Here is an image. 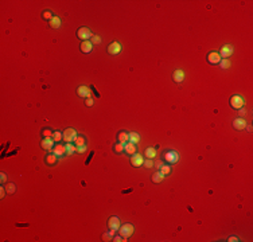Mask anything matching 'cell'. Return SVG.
Returning a JSON list of instances; mask_svg holds the SVG:
<instances>
[{
    "mask_svg": "<svg viewBox=\"0 0 253 242\" xmlns=\"http://www.w3.org/2000/svg\"><path fill=\"white\" fill-rule=\"evenodd\" d=\"M163 159L167 164H175V163H178V160H179V153H178L177 151H167V152L164 153Z\"/></svg>",
    "mask_w": 253,
    "mask_h": 242,
    "instance_id": "1",
    "label": "cell"
},
{
    "mask_svg": "<svg viewBox=\"0 0 253 242\" xmlns=\"http://www.w3.org/2000/svg\"><path fill=\"white\" fill-rule=\"evenodd\" d=\"M119 233H120V236L123 237V238H125V239L129 238L133 233V225H131V223H124L123 226H120Z\"/></svg>",
    "mask_w": 253,
    "mask_h": 242,
    "instance_id": "2",
    "label": "cell"
},
{
    "mask_svg": "<svg viewBox=\"0 0 253 242\" xmlns=\"http://www.w3.org/2000/svg\"><path fill=\"white\" fill-rule=\"evenodd\" d=\"M92 35H93V34L90 32V30L88 27H81V28H78V31H77V37L80 38L82 42L89 40L90 38H92Z\"/></svg>",
    "mask_w": 253,
    "mask_h": 242,
    "instance_id": "3",
    "label": "cell"
},
{
    "mask_svg": "<svg viewBox=\"0 0 253 242\" xmlns=\"http://www.w3.org/2000/svg\"><path fill=\"white\" fill-rule=\"evenodd\" d=\"M77 137V131L73 128H67L65 132H63V140L66 143H74V140Z\"/></svg>",
    "mask_w": 253,
    "mask_h": 242,
    "instance_id": "4",
    "label": "cell"
},
{
    "mask_svg": "<svg viewBox=\"0 0 253 242\" xmlns=\"http://www.w3.org/2000/svg\"><path fill=\"white\" fill-rule=\"evenodd\" d=\"M244 104H245V101H244V98L241 96H233L230 98V106L234 108V109H241L244 106Z\"/></svg>",
    "mask_w": 253,
    "mask_h": 242,
    "instance_id": "5",
    "label": "cell"
},
{
    "mask_svg": "<svg viewBox=\"0 0 253 242\" xmlns=\"http://www.w3.org/2000/svg\"><path fill=\"white\" fill-rule=\"evenodd\" d=\"M42 148L46 149V151H53V148L55 147V141L53 140V137H45L40 143Z\"/></svg>",
    "mask_w": 253,
    "mask_h": 242,
    "instance_id": "6",
    "label": "cell"
},
{
    "mask_svg": "<svg viewBox=\"0 0 253 242\" xmlns=\"http://www.w3.org/2000/svg\"><path fill=\"white\" fill-rule=\"evenodd\" d=\"M218 54H220L221 58H223V59H228V58H229V56H232V54H233V47L230 46V44L222 46V49H221V51Z\"/></svg>",
    "mask_w": 253,
    "mask_h": 242,
    "instance_id": "7",
    "label": "cell"
},
{
    "mask_svg": "<svg viewBox=\"0 0 253 242\" xmlns=\"http://www.w3.org/2000/svg\"><path fill=\"white\" fill-rule=\"evenodd\" d=\"M120 219L117 218V217H110L109 221H108V227H109L110 230H119L120 229Z\"/></svg>",
    "mask_w": 253,
    "mask_h": 242,
    "instance_id": "8",
    "label": "cell"
},
{
    "mask_svg": "<svg viewBox=\"0 0 253 242\" xmlns=\"http://www.w3.org/2000/svg\"><path fill=\"white\" fill-rule=\"evenodd\" d=\"M120 51H121V44L119 42H113V43H110L108 46V53L110 55H117Z\"/></svg>",
    "mask_w": 253,
    "mask_h": 242,
    "instance_id": "9",
    "label": "cell"
},
{
    "mask_svg": "<svg viewBox=\"0 0 253 242\" xmlns=\"http://www.w3.org/2000/svg\"><path fill=\"white\" fill-rule=\"evenodd\" d=\"M143 156L140 155V153H135V155H132V157H131V164H132L133 167H140L143 166Z\"/></svg>",
    "mask_w": 253,
    "mask_h": 242,
    "instance_id": "10",
    "label": "cell"
},
{
    "mask_svg": "<svg viewBox=\"0 0 253 242\" xmlns=\"http://www.w3.org/2000/svg\"><path fill=\"white\" fill-rule=\"evenodd\" d=\"M77 94L80 97H82V98H88V97H90V94H92V90H90L88 86H80L77 89Z\"/></svg>",
    "mask_w": 253,
    "mask_h": 242,
    "instance_id": "11",
    "label": "cell"
},
{
    "mask_svg": "<svg viewBox=\"0 0 253 242\" xmlns=\"http://www.w3.org/2000/svg\"><path fill=\"white\" fill-rule=\"evenodd\" d=\"M207 61H209V63H211V65H217V63L221 62V56L218 53H209V55H207Z\"/></svg>",
    "mask_w": 253,
    "mask_h": 242,
    "instance_id": "12",
    "label": "cell"
},
{
    "mask_svg": "<svg viewBox=\"0 0 253 242\" xmlns=\"http://www.w3.org/2000/svg\"><path fill=\"white\" fill-rule=\"evenodd\" d=\"M233 126L238 131L245 129V128H247V121H245L244 119H241V117H238V119H236L233 121Z\"/></svg>",
    "mask_w": 253,
    "mask_h": 242,
    "instance_id": "13",
    "label": "cell"
},
{
    "mask_svg": "<svg viewBox=\"0 0 253 242\" xmlns=\"http://www.w3.org/2000/svg\"><path fill=\"white\" fill-rule=\"evenodd\" d=\"M124 151H125L126 153H128V155H135V153L137 152V148H136V144H133V143H129V141H128V143L125 144V145H124Z\"/></svg>",
    "mask_w": 253,
    "mask_h": 242,
    "instance_id": "14",
    "label": "cell"
},
{
    "mask_svg": "<svg viewBox=\"0 0 253 242\" xmlns=\"http://www.w3.org/2000/svg\"><path fill=\"white\" fill-rule=\"evenodd\" d=\"M172 78H174V81H175V82L180 83L182 81L184 80V71H183V70H180V69L175 70V71H174V74H172Z\"/></svg>",
    "mask_w": 253,
    "mask_h": 242,
    "instance_id": "15",
    "label": "cell"
},
{
    "mask_svg": "<svg viewBox=\"0 0 253 242\" xmlns=\"http://www.w3.org/2000/svg\"><path fill=\"white\" fill-rule=\"evenodd\" d=\"M53 153H55L57 156H62L66 153V147L62 145V144H57V145L53 148V151H51Z\"/></svg>",
    "mask_w": 253,
    "mask_h": 242,
    "instance_id": "16",
    "label": "cell"
},
{
    "mask_svg": "<svg viewBox=\"0 0 253 242\" xmlns=\"http://www.w3.org/2000/svg\"><path fill=\"white\" fill-rule=\"evenodd\" d=\"M92 49H93V44H92V42L90 40H85V42H82L81 43V51L85 54L90 53L92 51Z\"/></svg>",
    "mask_w": 253,
    "mask_h": 242,
    "instance_id": "17",
    "label": "cell"
},
{
    "mask_svg": "<svg viewBox=\"0 0 253 242\" xmlns=\"http://www.w3.org/2000/svg\"><path fill=\"white\" fill-rule=\"evenodd\" d=\"M57 157L58 156L55 155V153H49V155L45 157V162H46V164H49V166H53V164H55L57 163Z\"/></svg>",
    "mask_w": 253,
    "mask_h": 242,
    "instance_id": "18",
    "label": "cell"
},
{
    "mask_svg": "<svg viewBox=\"0 0 253 242\" xmlns=\"http://www.w3.org/2000/svg\"><path fill=\"white\" fill-rule=\"evenodd\" d=\"M117 140H119V143H121V144L125 145V144L129 141V135H128L126 132H120L119 133V136H117Z\"/></svg>",
    "mask_w": 253,
    "mask_h": 242,
    "instance_id": "19",
    "label": "cell"
},
{
    "mask_svg": "<svg viewBox=\"0 0 253 242\" xmlns=\"http://www.w3.org/2000/svg\"><path fill=\"white\" fill-rule=\"evenodd\" d=\"M144 153H146L147 159H153L156 156V148H147Z\"/></svg>",
    "mask_w": 253,
    "mask_h": 242,
    "instance_id": "20",
    "label": "cell"
},
{
    "mask_svg": "<svg viewBox=\"0 0 253 242\" xmlns=\"http://www.w3.org/2000/svg\"><path fill=\"white\" fill-rule=\"evenodd\" d=\"M113 237H114V230H109L108 233L102 234V241H113Z\"/></svg>",
    "mask_w": 253,
    "mask_h": 242,
    "instance_id": "21",
    "label": "cell"
},
{
    "mask_svg": "<svg viewBox=\"0 0 253 242\" xmlns=\"http://www.w3.org/2000/svg\"><path fill=\"white\" fill-rule=\"evenodd\" d=\"M50 26H51V28H59L61 27V19L58 16H54L53 19L50 20Z\"/></svg>",
    "mask_w": 253,
    "mask_h": 242,
    "instance_id": "22",
    "label": "cell"
},
{
    "mask_svg": "<svg viewBox=\"0 0 253 242\" xmlns=\"http://www.w3.org/2000/svg\"><path fill=\"white\" fill-rule=\"evenodd\" d=\"M163 179H164V175L160 172V171H159V172H155V174L152 175V182H153V183H160Z\"/></svg>",
    "mask_w": 253,
    "mask_h": 242,
    "instance_id": "23",
    "label": "cell"
},
{
    "mask_svg": "<svg viewBox=\"0 0 253 242\" xmlns=\"http://www.w3.org/2000/svg\"><path fill=\"white\" fill-rule=\"evenodd\" d=\"M66 155H73L74 152H77V147L73 145L71 143H66Z\"/></svg>",
    "mask_w": 253,
    "mask_h": 242,
    "instance_id": "24",
    "label": "cell"
},
{
    "mask_svg": "<svg viewBox=\"0 0 253 242\" xmlns=\"http://www.w3.org/2000/svg\"><path fill=\"white\" fill-rule=\"evenodd\" d=\"M129 135V143H133V144H136L140 141V136L137 135L136 132H132V133H128Z\"/></svg>",
    "mask_w": 253,
    "mask_h": 242,
    "instance_id": "25",
    "label": "cell"
},
{
    "mask_svg": "<svg viewBox=\"0 0 253 242\" xmlns=\"http://www.w3.org/2000/svg\"><path fill=\"white\" fill-rule=\"evenodd\" d=\"M74 144H76V147L85 145V137H83V136H77L76 140H74Z\"/></svg>",
    "mask_w": 253,
    "mask_h": 242,
    "instance_id": "26",
    "label": "cell"
},
{
    "mask_svg": "<svg viewBox=\"0 0 253 242\" xmlns=\"http://www.w3.org/2000/svg\"><path fill=\"white\" fill-rule=\"evenodd\" d=\"M63 139V135L62 132H59V131H55V132L53 133V140L55 141V143H58V141H61V140Z\"/></svg>",
    "mask_w": 253,
    "mask_h": 242,
    "instance_id": "27",
    "label": "cell"
},
{
    "mask_svg": "<svg viewBox=\"0 0 253 242\" xmlns=\"http://www.w3.org/2000/svg\"><path fill=\"white\" fill-rule=\"evenodd\" d=\"M160 172L163 174L164 176H166V175H170L171 167H170V166H164V164H163V166H162V168H160Z\"/></svg>",
    "mask_w": 253,
    "mask_h": 242,
    "instance_id": "28",
    "label": "cell"
},
{
    "mask_svg": "<svg viewBox=\"0 0 253 242\" xmlns=\"http://www.w3.org/2000/svg\"><path fill=\"white\" fill-rule=\"evenodd\" d=\"M6 190H7V193L8 194H13L15 193V190H16V187H15L13 183H8V184L6 186Z\"/></svg>",
    "mask_w": 253,
    "mask_h": 242,
    "instance_id": "29",
    "label": "cell"
},
{
    "mask_svg": "<svg viewBox=\"0 0 253 242\" xmlns=\"http://www.w3.org/2000/svg\"><path fill=\"white\" fill-rule=\"evenodd\" d=\"M90 42H92V44H100L101 43V38L98 37V35H92V38H90Z\"/></svg>",
    "mask_w": 253,
    "mask_h": 242,
    "instance_id": "30",
    "label": "cell"
},
{
    "mask_svg": "<svg viewBox=\"0 0 253 242\" xmlns=\"http://www.w3.org/2000/svg\"><path fill=\"white\" fill-rule=\"evenodd\" d=\"M42 16H43V19H46V20H51L54 18L51 11H45V12L42 13Z\"/></svg>",
    "mask_w": 253,
    "mask_h": 242,
    "instance_id": "31",
    "label": "cell"
},
{
    "mask_svg": "<svg viewBox=\"0 0 253 242\" xmlns=\"http://www.w3.org/2000/svg\"><path fill=\"white\" fill-rule=\"evenodd\" d=\"M220 63H221V67H222V69H229L230 65H232L229 59H222Z\"/></svg>",
    "mask_w": 253,
    "mask_h": 242,
    "instance_id": "32",
    "label": "cell"
},
{
    "mask_svg": "<svg viewBox=\"0 0 253 242\" xmlns=\"http://www.w3.org/2000/svg\"><path fill=\"white\" fill-rule=\"evenodd\" d=\"M114 151H116L117 153H121L124 151V144H121V143H117L116 145H114Z\"/></svg>",
    "mask_w": 253,
    "mask_h": 242,
    "instance_id": "33",
    "label": "cell"
},
{
    "mask_svg": "<svg viewBox=\"0 0 253 242\" xmlns=\"http://www.w3.org/2000/svg\"><path fill=\"white\" fill-rule=\"evenodd\" d=\"M143 164L147 167V168H152V167L155 166V164H153V162H152V159H147L146 162L143 163Z\"/></svg>",
    "mask_w": 253,
    "mask_h": 242,
    "instance_id": "34",
    "label": "cell"
},
{
    "mask_svg": "<svg viewBox=\"0 0 253 242\" xmlns=\"http://www.w3.org/2000/svg\"><path fill=\"white\" fill-rule=\"evenodd\" d=\"M85 104H86V106H92L94 104V99L92 98V97H88V98L85 99Z\"/></svg>",
    "mask_w": 253,
    "mask_h": 242,
    "instance_id": "35",
    "label": "cell"
},
{
    "mask_svg": "<svg viewBox=\"0 0 253 242\" xmlns=\"http://www.w3.org/2000/svg\"><path fill=\"white\" fill-rule=\"evenodd\" d=\"M53 133L54 132H51L50 129H45L43 131V136L45 137H53Z\"/></svg>",
    "mask_w": 253,
    "mask_h": 242,
    "instance_id": "36",
    "label": "cell"
},
{
    "mask_svg": "<svg viewBox=\"0 0 253 242\" xmlns=\"http://www.w3.org/2000/svg\"><path fill=\"white\" fill-rule=\"evenodd\" d=\"M86 151V145H82V147H77V152L78 153H83Z\"/></svg>",
    "mask_w": 253,
    "mask_h": 242,
    "instance_id": "37",
    "label": "cell"
},
{
    "mask_svg": "<svg viewBox=\"0 0 253 242\" xmlns=\"http://www.w3.org/2000/svg\"><path fill=\"white\" fill-rule=\"evenodd\" d=\"M4 196H6V188L1 186L0 187V198H4Z\"/></svg>",
    "mask_w": 253,
    "mask_h": 242,
    "instance_id": "38",
    "label": "cell"
},
{
    "mask_svg": "<svg viewBox=\"0 0 253 242\" xmlns=\"http://www.w3.org/2000/svg\"><path fill=\"white\" fill-rule=\"evenodd\" d=\"M113 241L121 242V241H124V239H123V237H121V236H116V237H113Z\"/></svg>",
    "mask_w": 253,
    "mask_h": 242,
    "instance_id": "39",
    "label": "cell"
},
{
    "mask_svg": "<svg viewBox=\"0 0 253 242\" xmlns=\"http://www.w3.org/2000/svg\"><path fill=\"white\" fill-rule=\"evenodd\" d=\"M6 180H7V176H6V174H4V172H1V184H3V183H6Z\"/></svg>",
    "mask_w": 253,
    "mask_h": 242,
    "instance_id": "40",
    "label": "cell"
},
{
    "mask_svg": "<svg viewBox=\"0 0 253 242\" xmlns=\"http://www.w3.org/2000/svg\"><path fill=\"white\" fill-rule=\"evenodd\" d=\"M229 241H230V242H233V241H234V242H237V241H238V238H237V237H230Z\"/></svg>",
    "mask_w": 253,
    "mask_h": 242,
    "instance_id": "41",
    "label": "cell"
},
{
    "mask_svg": "<svg viewBox=\"0 0 253 242\" xmlns=\"http://www.w3.org/2000/svg\"><path fill=\"white\" fill-rule=\"evenodd\" d=\"M240 116H247V110L241 109V110H240Z\"/></svg>",
    "mask_w": 253,
    "mask_h": 242,
    "instance_id": "42",
    "label": "cell"
},
{
    "mask_svg": "<svg viewBox=\"0 0 253 242\" xmlns=\"http://www.w3.org/2000/svg\"><path fill=\"white\" fill-rule=\"evenodd\" d=\"M155 166L158 167V169H160V168H162V166H163V164H162V163H158V164H155Z\"/></svg>",
    "mask_w": 253,
    "mask_h": 242,
    "instance_id": "43",
    "label": "cell"
},
{
    "mask_svg": "<svg viewBox=\"0 0 253 242\" xmlns=\"http://www.w3.org/2000/svg\"><path fill=\"white\" fill-rule=\"evenodd\" d=\"M131 191H132V190H124V191H123V194H126V193H131Z\"/></svg>",
    "mask_w": 253,
    "mask_h": 242,
    "instance_id": "44",
    "label": "cell"
}]
</instances>
